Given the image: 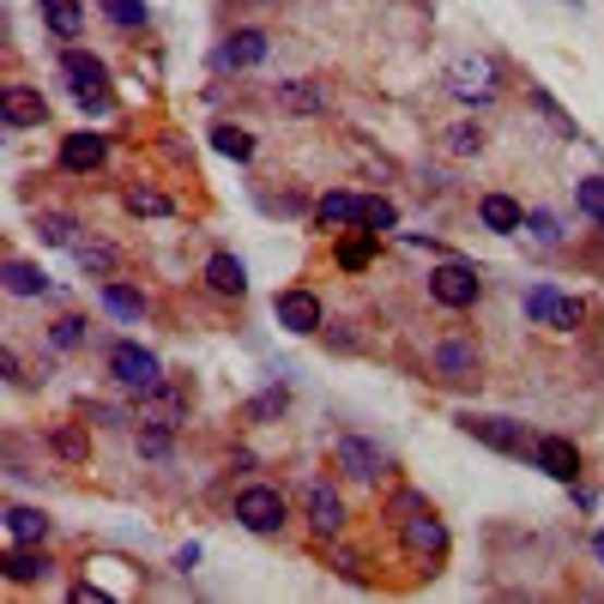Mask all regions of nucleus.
<instances>
[{
	"instance_id": "42",
	"label": "nucleus",
	"mask_w": 604,
	"mask_h": 604,
	"mask_svg": "<svg viewBox=\"0 0 604 604\" xmlns=\"http://www.w3.org/2000/svg\"><path fill=\"white\" fill-rule=\"evenodd\" d=\"M592 551H599V563H604V532H599V539H592Z\"/></svg>"
},
{
	"instance_id": "32",
	"label": "nucleus",
	"mask_w": 604,
	"mask_h": 604,
	"mask_svg": "<svg viewBox=\"0 0 604 604\" xmlns=\"http://www.w3.org/2000/svg\"><path fill=\"white\" fill-rule=\"evenodd\" d=\"M369 261H375V230H363V237H351V242L339 249V266H345V273H363Z\"/></svg>"
},
{
	"instance_id": "18",
	"label": "nucleus",
	"mask_w": 604,
	"mask_h": 604,
	"mask_svg": "<svg viewBox=\"0 0 604 604\" xmlns=\"http://www.w3.org/2000/svg\"><path fill=\"white\" fill-rule=\"evenodd\" d=\"M182 406H188V394H176V387H152V394H140V411H133V418L140 423H170L176 430Z\"/></svg>"
},
{
	"instance_id": "19",
	"label": "nucleus",
	"mask_w": 604,
	"mask_h": 604,
	"mask_svg": "<svg viewBox=\"0 0 604 604\" xmlns=\"http://www.w3.org/2000/svg\"><path fill=\"white\" fill-rule=\"evenodd\" d=\"M206 285L218 290V297H242V290H249V266H242L237 254H212V261H206Z\"/></svg>"
},
{
	"instance_id": "16",
	"label": "nucleus",
	"mask_w": 604,
	"mask_h": 604,
	"mask_svg": "<svg viewBox=\"0 0 604 604\" xmlns=\"http://www.w3.org/2000/svg\"><path fill=\"white\" fill-rule=\"evenodd\" d=\"M273 104L285 109V116H321V109H327V92H321L315 80H290L273 92Z\"/></svg>"
},
{
	"instance_id": "30",
	"label": "nucleus",
	"mask_w": 604,
	"mask_h": 604,
	"mask_svg": "<svg viewBox=\"0 0 604 604\" xmlns=\"http://www.w3.org/2000/svg\"><path fill=\"white\" fill-rule=\"evenodd\" d=\"M37 237L49 249H73V218L67 212H37Z\"/></svg>"
},
{
	"instance_id": "20",
	"label": "nucleus",
	"mask_w": 604,
	"mask_h": 604,
	"mask_svg": "<svg viewBox=\"0 0 604 604\" xmlns=\"http://www.w3.org/2000/svg\"><path fill=\"white\" fill-rule=\"evenodd\" d=\"M266 61V31H237L218 49V67H261Z\"/></svg>"
},
{
	"instance_id": "40",
	"label": "nucleus",
	"mask_w": 604,
	"mask_h": 604,
	"mask_svg": "<svg viewBox=\"0 0 604 604\" xmlns=\"http://www.w3.org/2000/svg\"><path fill=\"white\" fill-rule=\"evenodd\" d=\"M526 230H532L539 242H563V230H556V218H551V212H526Z\"/></svg>"
},
{
	"instance_id": "29",
	"label": "nucleus",
	"mask_w": 604,
	"mask_h": 604,
	"mask_svg": "<svg viewBox=\"0 0 604 604\" xmlns=\"http://www.w3.org/2000/svg\"><path fill=\"white\" fill-rule=\"evenodd\" d=\"M212 145H218L224 158H254V133H242V128H230V121H224V128H212Z\"/></svg>"
},
{
	"instance_id": "4",
	"label": "nucleus",
	"mask_w": 604,
	"mask_h": 604,
	"mask_svg": "<svg viewBox=\"0 0 604 604\" xmlns=\"http://www.w3.org/2000/svg\"><path fill=\"white\" fill-rule=\"evenodd\" d=\"M109 375H116V387H128V394L164 387V363L152 351H140V345H116V351H109Z\"/></svg>"
},
{
	"instance_id": "6",
	"label": "nucleus",
	"mask_w": 604,
	"mask_h": 604,
	"mask_svg": "<svg viewBox=\"0 0 604 604\" xmlns=\"http://www.w3.org/2000/svg\"><path fill=\"white\" fill-rule=\"evenodd\" d=\"M447 92L466 97V104H490V97L502 92V85H496V61H484V55H460V61L447 67Z\"/></svg>"
},
{
	"instance_id": "8",
	"label": "nucleus",
	"mask_w": 604,
	"mask_h": 604,
	"mask_svg": "<svg viewBox=\"0 0 604 604\" xmlns=\"http://www.w3.org/2000/svg\"><path fill=\"white\" fill-rule=\"evenodd\" d=\"M333 466H339L345 478H357V484H375V478L387 472V454L375 442H363V435H339V442H333Z\"/></svg>"
},
{
	"instance_id": "23",
	"label": "nucleus",
	"mask_w": 604,
	"mask_h": 604,
	"mask_svg": "<svg viewBox=\"0 0 604 604\" xmlns=\"http://www.w3.org/2000/svg\"><path fill=\"white\" fill-rule=\"evenodd\" d=\"M7 539L13 544H43L49 539V514L43 508H7Z\"/></svg>"
},
{
	"instance_id": "25",
	"label": "nucleus",
	"mask_w": 604,
	"mask_h": 604,
	"mask_svg": "<svg viewBox=\"0 0 604 604\" xmlns=\"http://www.w3.org/2000/svg\"><path fill=\"white\" fill-rule=\"evenodd\" d=\"M7 290H13V297H43V290H49V273L31 266V261H7Z\"/></svg>"
},
{
	"instance_id": "3",
	"label": "nucleus",
	"mask_w": 604,
	"mask_h": 604,
	"mask_svg": "<svg viewBox=\"0 0 604 604\" xmlns=\"http://www.w3.org/2000/svg\"><path fill=\"white\" fill-rule=\"evenodd\" d=\"M430 297L442 302V309H472V302L484 297V273H478L472 261H442L430 273Z\"/></svg>"
},
{
	"instance_id": "14",
	"label": "nucleus",
	"mask_w": 604,
	"mask_h": 604,
	"mask_svg": "<svg viewBox=\"0 0 604 604\" xmlns=\"http://www.w3.org/2000/svg\"><path fill=\"white\" fill-rule=\"evenodd\" d=\"M478 218H484V230H496V237H514V230H526V206L508 194H484L478 200Z\"/></svg>"
},
{
	"instance_id": "37",
	"label": "nucleus",
	"mask_w": 604,
	"mask_h": 604,
	"mask_svg": "<svg viewBox=\"0 0 604 604\" xmlns=\"http://www.w3.org/2000/svg\"><path fill=\"white\" fill-rule=\"evenodd\" d=\"M140 454H145V460H164V454H170V423H152V430H140Z\"/></svg>"
},
{
	"instance_id": "24",
	"label": "nucleus",
	"mask_w": 604,
	"mask_h": 604,
	"mask_svg": "<svg viewBox=\"0 0 604 604\" xmlns=\"http://www.w3.org/2000/svg\"><path fill=\"white\" fill-rule=\"evenodd\" d=\"M484 128H478V121H454V128H442V152L447 158H478V152H484Z\"/></svg>"
},
{
	"instance_id": "27",
	"label": "nucleus",
	"mask_w": 604,
	"mask_h": 604,
	"mask_svg": "<svg viewBox=\"0 0 604 604\" xmlns=\"http://www.w3.org/2000/svg\"><path fill=\"white\" fill-rule=\"evenodd\" d=\"M104 309H109L116 321H140V315H145V297H140V290H128V285H116V278H109V285H104Z\"/></svg>"
},
{
	"instance_id": "13",
	"label": "nucleus",
	"mask_w": 604,
	"mask_h": 604,
	"mask_svg": "<svg viewBox=\"0 0 604 604\" xmlns=\"http://www.w3.org/2000/svg\"><path fill=\"white\" fill-rule=\"evenodd\" d=\"M104 158H109V140H104V133H67V140H61V170H73V176L97 170Z\"/></svg>"
},
{
	"instance_id": "12",
	"label": "nucleus",
	"mask_w": 604,
	"mask_h": 604,
	"mask_svg": "<svg viewBox=\"0 0 604 604\" xmlns=\"http://www.w3.org/2000/svg\"><path fill=\"white\" fill-rule=\"evenodd\" d=\"M43 116H49L43 92H31V85H7V97H0V121H7V128H43Z\"/></svg>"
},
{
	"instance_id": "38",
	"label": "nucleus",
	"mask_w": 604,
	"mask_h": 604,
	"mask_svg": "<svg viewBox=\"0 0 604 604\" xmlns=\"http://www.w3.org/2000/svg\"><path fill=\"white\" fill-rule=\"evenodd\" d=\"M55 454H61V460H85L92 442H85V430H55Z\"/></svg>"
},
{
	"instance_id": "5",
	"label": "nucleus",
	"mask_w": 604,
	"mask_h": 604,
	"mask_svg": "<svg viewBox=\"0 0 604 604\" xmlns=\"http://www.w3.org/2000/svg\"><path fill=\"white\" fill-rule=\"evenodd\" d=\"M237 520L249 532H261V539H273V532H285V496L273 484H249L237 496Z\"/></svg>"
},
{
	"instance_id": "1",
	"label": "nucleus",
	"mask_w": 604,
	"mask_h": 604,
	"mask_svg": "<svg viewBox=\"0 0 604 604\" xmlns=\"http://www.w3.org/2000/svg\"><path fill=\"white\" fill-rule=\"evenodd\" d=\"M399 539H406V551L418 556V563H442V551H447V526L435 520V514L423 508L418 496H399Z\"/></svg>"
},
{
	"instance_id": "7",
	"label": "nucleus",
	"mask_w": 604,
	"mask_h": 604,
	"mask_svg": "<svg viewBox=\"0 0 604 604\" xmlns=\"http://www.w3.org/2000/svg\"><path fill=\"white\" fill-rule=\"evenodd\" d=\"M526 321H532V327H551V333H575L580 302H568L563 290H551V285H532L526 290Z\"/></svg>"
},
{
	"instance_id": "28",
	"label": "nucleus",
	"mask_w": 604,
	"mask_h": 604,
	"mask_svg": "<svg viewBox=\"0 0 604 604\" xmlns=\"http://www.w3.org/2000/svg\"><path fill=\"white\" fill-rule=\"evenodd\" d=\"M43 19H49L55 37H80L85 31V13L73 7V0H43Z\"/></svg>"
},
{
	"instance_id": "41",
	"label": "nucleus",
	"mask_w": 604,
	"mask_h": 604,
	"mask_svg": "<svg viewBox=\"0 0 604 604\" xmlns=\"http://www.w3.org/2000/svg\"><path fill=\"white\" fill-rule=\"evenodd\" d=\"M333 563H339L345 580H363V556H357V551H333Z\"/></svg>"
},
{
	"instance_id": "17",
	"label": "nucleus",
	"mask_w": 604,
	"mask_h": 604,
	"mask_svg": "<svg viewBox=\"0 0 604 604\" xmlns=\"http://www.w3.org/2000/svg\"><path fill=\"white\" fill-rule=\"evenodd\" d=\"M309 526H315L321 539H339V526H345V502L333 496L327 484H315V490H309Z\"/></svg>"
},
{
	"instance_id": "39",
	"label": "nucleus",
	"mask_w": 604,
	"mask_h": 604,
	"mask_svg": "<svg viewBox=\"0 0 604 604\" xmlns=\"http://www.w3.org/2000/svg\"><path fill=\"white\" fill-rule=\"evenodd\" d=\"M285 406H290V394H285V387H273V394H261V399L249 406V418L261 423V418H273V411H285Z\"/></svg>"
},
{
	"instance_id": "35",
	"label": "nucleus",
	"mask_w": 604,
	"mask_h": 604,
	"mask_svg": "<svg viewBox=\"0 0 604 604\" xmlns=\"http://www.w3.org/2000/svg\"><path fill=\"white\" fill-rule=\"evenodd\" d=\"M109 25H145V0H97Z\"/></svg>"
},
{
	"instance_id": "31",
	"label": "nucleus",
	"mask_w": 604,
	"mask_h": 604,
	"mask_svg": "<svg viewBox=\"0 0 604 604\" xmlns=\"http://www.w3.org/2000/svg\"><path fill=\"white\" fill-rule=\"evenodd\" d=\"M128 212H133V218H170L176 206L158 194V188H128Z\"/></svg>"
},
{
	"instance_id": "26",
	"label": "nucleus",
	"mask_w": 604,
	"mask_h": 604,
	"mask_svg": "<svg viewBox=\"0 0 604 604\" xmlns=\"http://www.w3.org/2000/svg\"><path fill=\"white\" fill-rule=\"evenodd\" d=\"M73 261H80V273H92V278L116 273V249H109V242H73Z\"/></svg>"
},
{
	"instance_id": "22",
	"label": "nucleus",
	"mask_w": 604,
	"mask_h": 604,
	"mask_svg": "<svg viewBox=\"0 0 604 604\" xmlns=\"http://www.w3.org/2000/svg\"><path fill=\"white\" fill-rule=\"evenodd\" d=\"M435 369H442L447 382H466V375H478V351L460 339H442L435 345Z\"/></svg>"
},
{
	"instance_id": "33",
	"label": "nucleus",
	"mask_w": 604,
	"mask_h": 604,
	"mask_svg": "<svg viewBox=\"0 0 604 604\" xmlns=\"http://www.w3.org/2000/svg\"><path fill=\"white\" fill-rule=\"evenodd\" d=\"M394 224H399L394 200H363V230H375V237H382V230H394Z\"/></svg>"
},
{
	"instance_id": "15",
	"label": "nucleus",
	"mask_w": 604,
	"mask_h": 604,
	"mask_svg": "<svg viewBox=\"0 0 604 604\" xmlns=\"http://www.w3.org/2000/svg\"><path fill=\"white\" fill-rule=\"evenodd\" d=\"M315 224L321 230H345V224H363V200L345 194V188H333V194L315 200Z\"/></svg>"
},
{
	"instance_id": "2",
	"label": "nucleus",
	"mask_w": 604,
	"mask_h": 604,
	"mask_svg": "<svg viewBox=\"0 0 604 604\" xmlns=\"http://www.w3.org/2000/svg\"><path fill=\"white\" fill-rule=\"evenodd\" d=\"M61 80H67V92H73V104H85V109H104L109 104V67L97 61V55L67 49L61 55Z\"/></svg>"
},
{
	"instance_id": "9",
	"label": "nucleus",
	"mask_w": 604,
	"mask_h": 604,
	"mask_svg": "<svg viewBox=\"0 0 604 604\" xmlns=\"http://www.w3.org/2000/svg\"><path fill=\"white\" fill-rule=\"evenodd\" d=\"M460 430L466 435H478L484 447H496V454H532V435H526V423H514V418H460Z\"/></svg>"
},
{
	"instance_id": "11",
	"label": "nucleus",
	"mask_w": 604,
	"mask_h": 604,
	"mask_svg": "<svg viewBox=\"0 0 604 604\" xmlns=\"http://www.w3.org/2000/svg\"><path fill=\"white\" fill-rule=\"evenodd\" d=\"M532 460H539V472L556 478V484H575L580 478V454H575V442H563V435H539Z\"/></svg>"
},
{
	"instance_id": "34",
	"label": "nucleus",
	"mask_w": 604,
	"mask_h": 604,
	"mask_svg": "<svg viewBox=\"0 0 604 604\" xmlns=\"http://www.w3.org/2000/svg\"><path fill=\"white\" fill-rule=\"evenodd\" d=\"M575 206L587 212V218H599V224H604V176H587V182L575 188Z\"/></svg>"
},
{
	"instance_id": "10",
	"label": "nucleus",
	"mask_w": 604,
	"mask_h": 604,
	"mask_svg": "<svg viewBox=\"0 0 604 604\" xmlns=\"http://www.w3.org/2000/svg\"><path fill=\"white\" fill-rule=\"evenodd\" d=\"M273 315L285 333H321V297H309V290H278Z\"/></svg>"
},
{
	"instance_id": "36",
	"label": "nucleus",
	"mask_w": 604,
	"mask_h": 604,
	"mask_svg": "<svg viewBox=\"0 0 604 604\" xmlns=\"http://www.w3.org/2000/svg\"><path fill=\"white\" fill-rule=\"evenodd\" d=\"M49 339H55V351H80V345H85V321H80V315L55 321V333H49Z\"/></svg>"
},
{
	"instance_id": "21",
	"label": "nucleus",
	"mask_w": 604,
	"mask_h": 604,
	"mask_svg": "<svg viewBox=\"0 0 604 604\" xmlns=\"http://www.w3.org/2000/svg\"><path fill=\"white\" fill-rule=\"evenodd\" d=\"M49 556L43 551H31V544H13V551H7V580H13V587H31V580H49Z\"/></svg>"
}]
</instances>
